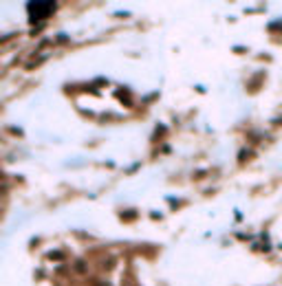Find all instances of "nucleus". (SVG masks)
Returning a JSON list of instances; mask_svg holds the SVG:
<instances>
[{"instance_id":"f257e3e1","label":"nucleus","mask_w":282,"mask_h":286,"mask_svg":"<svg viewBox=\"0 0 282 286\" xmlns=\"http://www.w3.org/2000/svg\"><path fill=\"white\" fill-rule=\"evenodd\" d=\"M101 267H104V269H113V267H115V260H113V257H108V262L104 260V262H101Z\"/></svg>"}]
</instances>
